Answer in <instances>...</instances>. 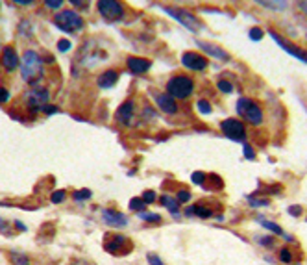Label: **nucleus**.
I'll use <instances>...</instances> for the list:
<instances>
[{
    "label": "nucleus",
    "instance_id": "nucleus-5",
    "mask_svg": "<svg viewBox=\"0 0 307 265\" xmlns=\"http://www.w3.org/2000/svg\"><path fill=\"white\" fill-rule=\"evenodd\" d=\"M193 91H195V80L189 76L179 74L167 82V93L172 98H189Z\"/></svg>",
    "mask_w": 307,
    "mask_h": 265
},
{
    "label": "nucleus",
    "instance_id": "nucleus-17",
    "mask_svg": "<svg viewBox=\"0 0 307 265\" xmlns=\"http://www.w3.org/2000/svg\"><path fill=\"white\" fill-rule=\"evenodd\" d=\"M156 102H158V106L163 110L165 113H169V115H174L178 113V104H176V98H172L169 93H159L156 95Z\"/></svg>",
    "mask_w": 307,
    "mask_h": 265
},
{
    "label": "nucleus",
    "instance_id": "nucleus-37",
    "mask_svg": "<svg viewBox=\"0 0 307 265\" xmlns=\"http://www.w3.org/2000/svg\"><path fill=\"white\" fill-rule=\"evenodd\" d=\"M146 258H148L150 265H165L163 261H161V258H159L158 254H152V252H150V254L146 256Z\"/></svg>",
    "mask_w": 307,
    "mask_h": 265
},
{
    "label": "nucleus",
    "instance_id": "nucleus-21",
    "mask_svg": "<svg viewBox=\"0 0 307 265\" xmlns=\"http://www.w3.org/2000/svg\"><path fill=\"white\" fill-rule=\"evenodd\" d=\"M10 261L11 265H30V258H28L24 252H19V250H11Z\"/></svg>",
    "mask_w": 307,
    "mask_h": 265
},
{
    "label": "nucleus",
    "instance_id": "nucleus-12",
    "mask_svg": "<svg viewBox=\"0 0 307 265\" xmlns=\"http://www.w3.org/2000/svg\"><path fill=\"white\" fill-rule=\"evenodd\" d=\"M133 117H135V104H133V100L122 102V104L118 106L117 113H115L117 122H120L124 126H130L133 122Z\"/></svg>",
    "mask_w": 307,
    "mask_h": 265
},
{
    "label": "nucleus",
    "instance_id": "nucleus-32",
    "mask_svg": "<svg viewBox=\"0 0 307 265\" xmlns=\"http://www.w3.org/2000/svg\"><path fill=\"white\" fill-rule=\"evenodd\" d=\"M250 39L252 41H261L263 39V30L261 28H250Z\"/></svg>",
    "mask_w": 307,
    "mask_h": 265
},
{
    "label": "nucleus",
    "instance_id": "nucleus-42",
    "mask_svg": "<svg viewBox=\"0 0 307 265\" xmlns=\"http://www.w3.org/2000/svg\"><path fill=\"white\" fill-rule=\"evenodd\" d=\"M0 232H2V234H8V235H11V230H10V226H8V224H6V221H2V219H0Z\"/></svg>",
    "mask_w": 307,
    "mask_h": 265
},
{
    "label": "nucleus",
    "instance_id": "nucleus-1",
    "mask_svg": "<svg viewBox=\"0 0 307 265\" xmlns=\"http://www.w3.org/2000/svg\"><path fill=\"white\" fill-rule=\"evenodd\" d=\"M21 76L26 84L36 86L43 78V60L36 50H26L21 58Z\"/></svg>",
    "mask_w": 307,
    "mask_h": 265
},
{
    "label": "nucleus",
    "instance_id": "nucleus-10",
    "mask_svg": "<svg viewBox=\"0 0 307 265\" xmlns=\"http://www.w3.org/2000/svg\"><path fill=\"white\" fill-rule=\"evenodd\" d=\"M181 65L185 67V69H189V71H205L207 69V65H209V61H207V58L204 56V54H198V52H183L181 54Z\"/></svg>",
    "mask_w": 307,
    "mask_h": 265
},
{
    "label": "nucleus",
    "instance_id": "nucleus-22",
    "mask_svg": "<svg viewBox=\"0 0 307 265\" xmlns=\"http://www.w3.org/2000/svg\"><path fill=\"white\" fill-rule=\"evenodd\" d=\"M189 214H195V215H198V217H204V219H207V217H211V215H213V209L205 208L204 204H196L195 208L189 209Z\"/></svg>",
    "mask_w": 307,
    "mask_h": 265
},
{
    "label": "nucleus",
    "instance_id": "nucleus-35",
    "mask_svg": "<svg viewBox=\"0 0 307 265\" xmlns=\"http://www.w3.org/2000/svg\"><path fill=\"white\" fill-rule=\"evenodd\" d=\"M242 152H244V158L246 160H254V158H256V152H254V148H252L250 145H244V147H242Z\"/></svg>",
    "mask_w": 307,
    "mask_h": 265
},
{
    "label": "nucleus",
    "instance_id": "nucleus-30",
    "mask_svg": "<svg viewBox=\"0 0 307 265\" xmlns=\"http://www.w3.org/2000/svg\"><path fill=\"white\" fill-rule=\"evenodd\" d=\"M50 200H52V204L63 202V200H65V191H62V189H59V191H54L52 197H50Z\"/></svg>",
    "mask_w": 307,
    "mask_h": 265
},
{
    "label": "nucleus",
    "instance_id": "nucleus-43",
    "mask_svg": "<svg viewBox=\"0 0 307 265\" xmlns=\"http://www.w3.org/2000/svg\"><path fill=\"white\" fill-rule=\"evenodd\" d=\"M13 4H17V6H32L36 0H11Z\"/></svg>",
    "mask_w": 307,
    "mask_h": 265
},
{
    "label": "nucleus",
    "instance_id": "nucleus-20",
    "mask_svg": "<svg viewBox=\"0 0 307 265\" xmlns=\"http://www.w3.org/2000/svg\"><path fill=\"white\" fill-rule=\"evenodd\" d=\"M161 204L169 209L170 214H178L179 211V200L174 199V197H170V195H163V197H161Z\"/></svg>",
    "mask_w": 307,
    "mask_h": 265
},
{
    "label": "nucleus",
    "instance_id": "nucleus-47",
    "mask_svg": "<svg viewBox=\"0 0 307 265\" xmlns=\"http://www.w3.org/2000/svg\"><path fill=\"white\" fill-rule=\"evenodd\" d=\"M78 265H85V263H78Z\"/></svg>",
    "mask_w": 307,
    "mask_h": 265
},
{
    "label": "nucleus",
    "instance_id": "nucleus-9",
    "mask_svg": "<svg viewBox=\"0 0 307 265\" xmlns=\"http://www.w3.org/2000/svg\"><path fill=\"white\" fill-rule=\"evenodd\" d=\"M220 130H222L226 138L233 139V141H244L246 139L244 124L241 121H237V119H224L220 122Z\"/></svg>",
    "mask_w": 307,
    "mask_h": 265
},
{
    "label": "nucleus",
    "instance_id": "nucleus-4",
    "mask_svg": "<svg viewBox=\"0 0 307 265\" xmlns=\"http://www.w3.org/2000/svg\"><path fill=\"white\" fill-rule=\"evenodd\" d=\"M237 113H239L246 122L254 124V126H257V124L263 122L261 106H259L257 102L252 100V98H246V97L239 98V100H237Z\"/></svg>",
    "mask_w": 307,
    "mask_h": 265
},
{
    "label": "nucleus",
    "instance_id": "nucleus-46",
    "mask_svg": "<svg viewBox=\"0 0 307 265\" xmlns=\"http://www.w3.org/2000/svg\"><path fill=\"white\" fill-rule=\"evenodd\" d=\"M15 226H17V228H19V230H26V226H24V224H22V223H15Z\"/></svg>",
    "mask_w": 307,
    "mask_h": 265
},
{
    "label": "nucleus",
    "instance_id": "nucleus-39",
    "mask_svg": "<svg viewBox=\"0 0 307 265\" xmlns=\"http://www.w3.org/2000/svg\"><path fill=\"white\" fill-rule=\"evenodd\" d=\"M250 204L254 208H259V206H268V200H263V199H250Z\"/></svg>",
    "mask_w": 307,
    "mask_h": 265
},
{
    "label": "nucleus",
    "instance_id": "nucleus-41",
    "mask_svg": "<svg viewBox=\"0 0 307 265\" xmlns=\"http://www.w3.org/2000/svg\"><path fill=\"white\" fill-rule=\"evenodd\" d=\"M8 98H10V91L6 87H0V104L8 102Z\"/></svg>",
    "mask_w": 307,
    "mask_h": 265
},
{
    "label": "nucleus",
    "instance_id": "nucleus-24",
    "mask_svg": "<svg viewBox=\"0 0 307 265\" xmlns=\"http://www.w3.org/2000/svg\"><path fill=\"white\" fill-rule=\"evenodd\" d=\"M196 110H198L202 115H209V113L213 112V106H211V104L205 100V98H202V100L196 102Z\"/></svg>",
    "mask_w": 307,
    "mask_h": 265
},
{
    "label": "nucleus",
    "instance_id": "nucleus-14",
    "mask_svg": "<svg viewBox=\"0 0 307 265\" xmlns=\"http://www.w3.org/2000/svg\"><path fill=\"white\" fill-rule=\"evenodd\" d=\"M102 219L108 226H113V228H124L128 224V217L117 209H104L102 211Z\"/></svg>",
    "mask_w": 307,
    "mask_h": 265
},
{
    "label": "nucleus",
    "instance_id": "nucleus-15",
    "mask_svg": "<svg viewBox=\"0 0 307 265\" xmlns=\"http://www.w3.org/2000/svg\"><path fill=\"white\" fill-rule=\"evenodd\" d=\"M19 54H17V50L13 48V46H4L2 48V58H0V63H2V67H4L6 71H15L17 67H19Z\"/></svg>",
    "mask_w": 307,
    "mask_h": 265
},
{
    "label": "nucleus",
    "instance_id": "nucleus-31",
    "mask_svg": "<svg viewBox=\"0 0 307 265\" xmlns=\"http://www.w3.org/2000/svg\"><path fill=\"white\" fill-rule=\"evenodd\" d=\"M280 260L283 261V263H291L292 261V254L289 249H282L280 250Z\"/></svg>",
    "mask_w": 307,
    "mask_h": 265
},
{
    "label": "nucleus",
    "instance_id": "nucleus-28",
    "mask_svg": "<svg viewBox=\"0 0 307 265\" xmlns=\"http://www.w3.org/2000/svg\"><path fill=\"white\" fill-rule=\"evenodd\" d=\"M74 8H78V10H87L89 4H91V0H69Z\"/></svg>",
    "mask_w": 307,
    "mask_h": 265
},
{
    "label": "nucleus",
    "instance_id": "nucleus-11",
    "mask_svg": "<svg viewBox=\"0 0 307 265\" xmlns=\"http://www.w3.org/2000/svg\"><path fill=\"white\" fill-rule=\"evenodd\" d=\"M270 37H272L274 41H276L278 45L282 46L283 50L289 52L291 56H294L296 60H300V61H303V63H307V50H303V48H300V46L292 45V43L285 41L282 36H280V34H276V32H272V30H270Z\"/></svg>",
    "mask_w": 307,
    "mask_h": 265
},
{
    "label": "nucleus",
    "instance_id": "nucleus-8",
    "mask_svg": "<svg viewBox=\"0 0 307 265\" xmlns=\"http://www.w3.org/2000/svg\"><path fill=\"white\" fill-rule=\"evenodd\" d=\"M104 249L108 250L109 254L120 256L128 254L130 250H132V243L120 234H106V237H104Z\"/></svg>",
    "mask_w": 307,
    "mask_h": 265
},
{
    "label": "nucleus",
    "instance_id": "nucleus-19",
    "mask_svg": "<svg viewBox=\"0 0 307 265\" xmlns=\"http://www.w3.org/2000/svg\"><path fill=\"white\" fill-rule=\"evenodd\" d=\"M254 2H257L259 6H263V8L270 11H285L289 8L287 0H254Z\"/></svg>",
    "mask_w": 307,
    "mask_h": 265
},
{
    "label": "nucleus",
    "instance_id": "nucleus-26",
    "mask_svg": "<svg viewBox=\"0 0 307 265\" xmlns=\"http://www.w3.org/2000/svg\"><path fill=\"white\" fill-rule=\"evenodd\" d=\"M91 199V191L89 189H78L74 191V200H87Z\"/></svg>",
    "mask_w": 307,
    "mask_h": 265
},
{
    "label": "nucleus",
    "instance_id": "nucleus-36",
    "mask_svg": "<svg viewBox=\"0 0 307 265\" xmlns=\"http://www.w3.org/2000/svg\"><path fill=\"white\" fill-rule=\"evenodd\" d=\"M143 219L148 221V223H159L161 217H159L158 214H143Z\"/></svg>",
    "mask_w": 307,
    "mask_h": 265
},
{
    "label": "nucleus",
    "instance_id": "nucleus-34",
    "mask_svg": "<svg viewBox=\"0 0 307 265\" xmlns=\"http://www.w3.org/2000/svg\"><path fill=\"white\" fill-rule=\"evenodd\" d=\"M71 41L69 39H59L57 41V48H59V50L62 52H67V50H71Z\"/></svg>",
    "mask_w": 307,
    "mask_h": 265
},
{
    "label": "nucleus",
    "instance_id": "nucleus-33",
    "mask_svg": "<svg viewBox=\"0 0 307 265\" xmlns=\"http://www.w3.org/2000/svg\"><path fill=\"white\" fill-rule=\"evenodd\" d=\"M45 6L48 10H57V8H62L63 6V0H43Z\"/></svg>",
    "mask_w": 307,
    "mask_h": 265
},
{
    "label": "nucleus",
    "instance_id": "nucleus-29",
    "mask_svg": "<svg viewBox=\"0 0 307 265\" xmlns=\"http://www.w3.org/2000/svg\"><path fill=\"white\" fill-rule=\"evenodd\" d=\"M191 180H193V183H196V186H202V183L205 182V174L202 173V171H196V173H193Z\"/></svg>",
    "mask_w": 307,
    "mask_h": 265
},
{
    "label": "nucleus",
    "instance_id": "nucleus-7",
    "mask_svg": "<svg viewBox=\"0 0 307 265\" xmlns=\"http://www.w3.org/2000/svg\"><path fill=\"white\" fill-rule=\"evenodd\" d=\"M48 89L46 87H34L28 95H26V106L32 113L45 112V108L48 106Z\"/></svg>",
    "mask_w": 307,
    "mask_h": 265
},
{
    "label": "nucleus",
    "instance_id": "nucleus-3",
    "mask_svg": "<svg viewBox=\"0 0 307 265\" xmlns=\"http://www.w3.org/2000/svg\"><path fill=\"white\" fill-rule=\"evenodd\" d=\"M163 11L169 17H172L174 20H178L179 24L187 28L189 32H200L202 30V22L198 20V17L195 13H191L189 10H183V8H174V6H163Z\"/></svg>",
    "mask_w": 307,
    "mask_h": 265
},
{
    "label": "nucleus",
    "instance_id": "nucleus-16",
    "mask_svg": "<svg viewBox=\"0 0 307 265\" xmlns=\"http://www.w3.org/2000/svg\"><path fill=\"white\" fill-rule=\"evenodd\" d=\"M126 65H128V69H130L132 74H146V72L152 69V61L146 60V58L132 56V58H128Z\"/></svg>",
    "mask_w": 307,
    "mask_h": 265
},
{
    "label": "nucleus",
    "instance_id": "nucleus-6",
    "mask_svg": "<svg viewBox=\"0 0 307 265\" xmlns=\"http://www.w3.org/2000/svg\"><path fill=\"white\" fill-rule=\"evenodd\" d=\"M97 10L108 22H115L124 17V6L120 0H98Z\"/></svg>",
    "mask_w": 307,
    "mask_h": 265
},
{
    "label": "nucleus",
    "instance_id": "nucleus-38",
    "mask_svg": "<svg viewBox=\"0 0 307 265\" xmlns=\"http://www.w3.org/2000/svg\"><path fill=\"white\" fill-rule=\"evenodd\" d=\"M143 200L146 204H152L154 200H156V193H154V191H144V193H143Z\"/></svg>",
    "mask_w": 307,
    "mask_h": 265
},
{
    "label": "nucleus",
    "instance_id": "nucleus-45",
    "mask_svg": "<svg viewBox=\"0 0 307 265\" xmlns=\"http://www.w3.org/2000/svg\"><path fill=\"white\" fill-rule=\"evenodd\" d=\"M298 8L307 15V0H298Z\"/></svg>",
    "mask_w": 307,
    "mask_h": 265
},
{
    "label": "nucleus",
    "instance_id": "nucleus-44",
    "mask_svg": "<svg viewBox=\"0 0 307 265\" xmlns=\"http://www.w3.org/2000/svg\"><path fill=\"white\" fill-rule=\"evenodd\" d=\"M289 214L291 215H302V208H300V206H292V208H289Z\"/></svg>",
    "mask_w": 307,
    "mask_h": 265
},
{
    "label": "nucleus",
    "instance_id": "nucleus-18",
    "mask_svg": "<svg viewBox=\"0 0 307 265\" xmlns=\"http://www.w3.org/2000/svg\"><path fill=\"white\" fill-rule=\"evenodd\" d=\"M117 82H118V72L115 71V69H108V71L100 72L97 78V84L100 89H109V87H113Z\"/></svg>",
    "mask_w": 307,
    "mask_h": 265
},
{
    "label": "nucleus",
    "instance_id": "nucleus-25",
    "mask_svg": "<svg viewBox=\"0 0 307 265\" xmlns=\"http://www.w3.org/2000/svg\"><path fill=\"white\" fill-rule=\"evenodd\" d=\"M144 208H146V202L143 200V197L141 199L135 197V199L130 200V209H133V211H143Z\"/></svg>",
    "mask_w": 307,
    "mask_h": 265
},
{
    "label": "nucleus",
    "instance_id": "nucleus-2",
    "mask_svg": "<svg viewBox=\"0 0 307 265\" xmlns=\"http://www.w3.org/2000/svg\"><path fill=\"white\" fill-rule=\"evenodd\" d=\"M52 22L63 32H80L83 30V26H85V20L80 13H76L74 10H62L57 11L56 15L52 17Z\"/></svg>",
    "mask_w": 307,
    "mask_h": 265
},
{
    "label": "nucleus",
    "instance_id": "nucleus-27",
    "mask_svg": "<svg viewBox=\"0 0 307 265\" xmlns=\"http://www.w3.org/2000/svg\"><path fill=\"white\" fill-rule=\"evenodd\" d=\"M217 87H219V89H220L222 93H228V95H230V93L233 91V86H231V84H230L228 80H219Z\"/></svg>",
    "mask_w": 307,
    "mask_h": 265
},
{
    "label": "nucleus",
    "instance_id": "nucleus-13",
    "mask_svg": "<svg viewBox=\"0 0 307 265\" xmlns=\"http://www.w3.org/2000/svg\"><path fill=\"white\" fill-rule=\"evenodd\" d=\"M196 43H198V46L205 52V54H207V56L215 58V60H220V61H230L231 60L230 52L224 50L222 46L215 45V43H207V41H196Z\"/></svg>",
    "mask_w": 307,
    "mask_h": 265
},
{
    "label": "nucleus",
    "instance_id": "nucleus-40",
    "mask_svg": "<svg viewBox=\"0 0 307 265\" xmlns=\"http://www.w3.org/2000/svg\"><path fill=\"white\" fill-rule=\"evenodd\" d=\"M191 199V193L187 191V189H183V191H179V195H178V200H179V204L181 202H187V200Z\"/></svg>",
    "mask_w": 307,
    "mask_h": 265
},
{
    "label": "nucleus",
    "instance_id": "nucleus-23",
    "mask_svg": "<svg viewBox=\"0 0 307 265\" xmlns=\"http://www.w3.org/2000/svg\"><path fill=\"white\" fill-rule=\"evenodd\" d=\"M259 223H261L266 230H270V232H274V234H278V235H283V237H287V235H285V232H283V230L280 228V226H278V224H274V223H268V221H266V219H263V217H259Z\"/></svg>",
    "mask_w": 307,
    "mask_h": 265
}]
</instances>
